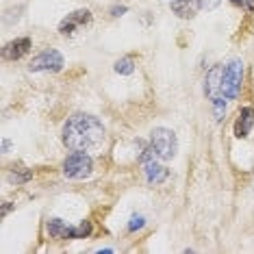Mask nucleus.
<instances>
[{"label":"nucleus","instance_id":"f257e3e1","mask_svg":"<svg viewBox=\"0 0 254 254\" xmlns=\"http://www.w3.org/2000/svg\"><path fill=\"white\" fill-rule=\"evenodd\" d=\"M63 143L74 152H94L105 143V126L87 113H76L63 124Z\"/></svg>","mask_w":254,"mask_h":254},{"label":"nucleus","instance_id":"f03ea898","mask_svg":"<svg viewBox=\"0 0 254 254\" xmlns=\"http://www.w3.org/2000/svg\"><path fill=\"white\" fill-rule=\"evenodd\" d=\"M241 83H244V63L233 59L222 67V96L226 100H235L241 91Z\"/></svg>","mask_w":254,"mask_h":254},{"label":"nucleus","instance_id":"7ed1b4c3","mask_svg":"<svg viewBox=\"0 0 254 254\" xmlns=\"http://www.w3.org/2000/svg\"><path fill=\"white\" fill-rule=\"evenodd\" d=\"M150 150L159 159H174L178 152V139L170 128H154L150 132Z\"/></svg>","mask_w":254,"mask_h":254},{"label":"nucleus","instance_id":"20e7f679","mask_svg":"<svg viewBox=\"0 0 254 254\" xmlns=\"http://www.w3.org/2000/svg\"><path fill=\"white\" fill-rule=\"evenodd\" d=\"M91 170H94V161L87 152H74L63 161V174H65V178H72V181L87 178Z\"/></svg>","mask_w":254,"mask_h":254},{"label":"nucleus","instance_id":"39448f33","mask_svg":"<svg viewBox=\"0 0 254 254\" xmlns=\"http://www.w3.org/2000/svg\"><path fill=\"white\" fill-rule=\"evenodd\" d=\"M91 233V224L89 222H83L80 226H67L63 219L55 217L48 222V235L55 237V239H83Z\"/></svg>","mask_w":254,"mask_h":254},{"label":"nucleus","instance_id":"423d86ee","mask_svg":"<svg viewBox=\"0 0 254 254\" xmlns=\"http://www.w3.org/2000/svg\"><path fill=\"white\" fill-rule=\"evenodd\" d=\"M63 67V57L59 50H44L42 55H37L35 59L28 63V70L31 72H59Z\"/></svg>","mask_w":254,"mask_h":254},{"label":"nucleus","instance_id":"0eeeda50","mask_svg":"<svg viewBox=\"0 0 254 254\" xmlns=\"http://www.w3.org/2000/svg\"><path fill=\"white\" fill-rule=\"evenodd\" d=\"M143 170H146V178L148 183H163L167 178V167H163L159 163V157L152 152V150H146V154H143Z\"/></svg>","mask_w":254,"mask_h":254},{"label":"nucleus","instance_id":"6e6552de","mask_svg":"<svg viewBox=\"0 0 254 254\" xmlns=\"http://www.w3.org/2000/svg\"><path fill=\"white\" fill-rule=\"evenodd\" d=\"M91 22V11L89 9H78V11H72V13H67V18L61 22L59 26V33L61 35H72L76 28L85 26Z\"/></svg>","mask_w":254,"mask_h":254},{"label":"nucleus","instance_id":"1a4fd4ad","mask_svg":"<svg viewBox=\"0 0 254 254\" xmlns=\"http://www.w3.org/2000/svg\"><path fill=\"white\" fill-rule=\"evenodd\" d=\"M28 50H31V39L28 37H20V39H13V42H9L7 46L2 48V57L7 61H18L22 59Z\"/></svg>","mask_w":254,"mask_h":254},{"label":"nucleus","instance_id":"9d476101","mask_svg":"<svg viewBox=\"0 0 254 254\" xmlns=\"http://www.w3.org/2000/svg\"><path fill=\"white\" fill-rule=\"evenodd\" d=\"M252 128H254V109L246 107L239 111V118H237V122H235V137L244 139V137L250 135Z\"/></svg>","mask_w":254,"mask_h":254},{"label":"nucleus","instance_id":"9b49d317","mask_svg":"<svg viewBox=\"0 0 254 254\" xmlns=\"http://www.w3.org/2000/svg\"><path fill=\"white\" fill-rule=\"evenodd\" d=\"M172 11L183 20H189L195 15V7L191 4V0H172Z\"/></svg>","mask_w":254,"mask_h":254},{"label":"nucleus","instance_id":"f8f14e48","mask_svg":"<svg viewBox=\"0 0 254 254\" xmlns=\"http://www.w3.org/2000/svg\"><path fill=\"white\" fill-rule=\"evenodd\" d=\"M31 176H33V172H31V170H26V167H13V170L9 172V181H11V183H15V185L26 183Z\"/></svg>","mask_w":254,"mask_h":254},{"label":"nucleus","instance_id":"ddd939ff","mask_svg":"<svg viewBox=\"0 0 254 254\" xmlns=\"http://www.w3.org/2000/svg\"><path fill=\"white\" fill-rule=\"evenodd\" d=\"M115 72L118 74H132L135 72V61H132L130 57H124V59H120L115 63Z\"/></svg>","mask_w":254,"mask_h":254},{"label":"nucleus","instance_id":"4468645a","mask_svg":"<svg viewBox=\"0 0 254 254\" xmlns=\"http://www.w3.org/2000/svg\"><path fill=\"white\" fill-rule=\"evenodd\" d=\"M191 4L195 9H215L217 4H219V0H191Z\"/></svg>","mask_w":254,"mask_h":254},{"label":"nucleus","instance_id":"2eb2a0df","mask_svg":"<svg viewBox=\"0 0 254 254\" xmlns=\"http://www.w3.org/2000/svg\"><path fill=\"white\" fill-rule=\"evenodd\" d=\"M143 224H146V219H143L141 215H137V217H132V219H130L128 230H139V228H143Z\"/></svg>","mask_w":254,"mask_h":254},{"label":"nucleus","instance_id":"dca6fc26","mask_svg":"<svg viewBox=\"0 0 254 254\" xmlns=\"http://www.w3.org/2000/svg\"><path fill=\"white\" fill-rule=\"evenodd\" d=\"M233 2L246 11H254V0H233Z\"/></svg>","mask_w":254,"mask_h":254},{"label":"nucleus","instance_id":"f3484780","mask_svg":"<svg viewBox=\"0 0 254 254\" xmlns=\"http://www.w3.org/2000/svg\"><path fill=\"white\" fill-rule=\"evenodd\" d=\"M122 13H126V7H115L113 9V15H122Z\"/></svg>","mask_w":254,"mask_h":254},{"label":"nucleus","instance_id":"a211bd4d","mask_svg":"<svg viewBox=\"0 0 254 254\" xmlns=\"http://www.w3.org/2000/svg\"><path fill=\"white\" fill-rule=\"evenodd\" d=\"M9 146H11V143H9L7 139H4V141H2V150H4V152H7V150H9Z\"/></svg>","mask_w":254,"mask_h":254}]
</instances>
